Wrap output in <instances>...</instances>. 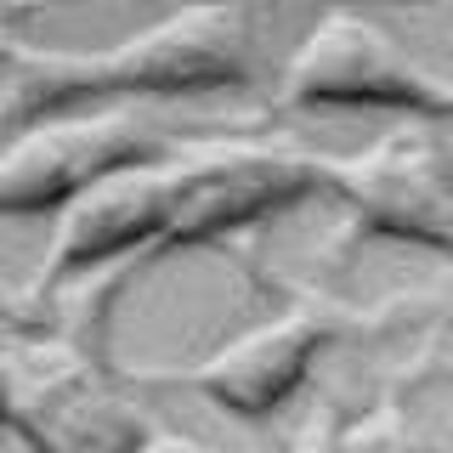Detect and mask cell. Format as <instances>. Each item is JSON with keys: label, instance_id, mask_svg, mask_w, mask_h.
<instances>
[{"label": "cell", "instance_id": "cell-1", "mask_svg": "<svg viewBox=\"0 0 453 453\" xmlns=\"http://www.w3.org/2000/svg\"><path fill=\"white\" fill-rule=\"evenodd\" d=\"M255 23L244 0L165 12L159 23L113 40L103 51H40L6 46V131L18 136L57 113H85L113 96H193L238 91L255 74Z\"/></svg>", "mask_w": 453, "mask_h": 453}, {"label": "cell", "instance_id": "cell-2", "mask_svg": "<svg viewBox=\"0 0 453 453\" xmlns=\"http://www.w3.org/2000/svg\"><path fill=\"white\" fill-rule=\"evenodd\" d=\"M6 425L28 453H136L153 436L96 346L6 329Z\"/></svg>", "mask_w": 453, "mask_h": 453}, {"label": "cell", "instance_id": "cell-3", "mask_svg": "<svg viewBox=\"0 0 453 453\" xmlns=\"http://www.w3.org/2000/svg\"><path fill=\"white\" fill-rule=\"evenodd\" d=\"M278 108H391L453 125V80L419 68L374 18L329 12L283 63Z\"/></svg>", "mask_w": 453, "mask_h": 453}, {"label": "cell", "instance_id": "cell-4", "mask_svg": "<svg viewBox=\"0 0 453 453\" xmlns=\"http://www.w3.org/2000/svg\"><path fill=\"white\" fill-rule=\"evenodd\" d=\"M176 188H181V159L170 153V159L119 170V176L96 181L91 193H80L68 210H57L51 244L40 255V273L28 283V295L46 301L63 283L96 278L103 266H119L113 283H103V301H108L165 238L170 210H176Z\"/></svg>", "mask_w": 453, "mask_h": 453}, {"label": "cell", "instance_id": "cell-5", "mask_svg": "<svg viewBox=\"0 0 453 453\" xmlns=\"http://www.w3.org/2000/svg\"><path fill=\"white\" fill-rule=\"evenodd\" d=\"M323 188H329V159H311V153L255 148V142L193 148V153H181V188H176L170 226L142 266L165 261L176 250L216 244V238L278 216V210L301 204V198L323 193Z\"/></svg>", "mask_w": 453, "mask_h": 453}, {"label": "cell", "instance_id": "cell-6", "mask_svg": "<svg viewBox=\"0 0 453 453\" xmlns=\"http://www.w3.org/2000/svg\"><path fill=\"white\" fill-rule=\"evenodd\" d=\"M170 159L148 119L125 108H85L40 119L6 142L0 159V210L6 216H40V210H68L80 193L119 170Z\"/></svg>", "mask_w": 453, "mask_h": 453}, {"label": "cell", "instance_id": "cell-7", "mask_svg": "<svg viewBox=\"0 0 453 453\" xmlns=\"http://www.w3.org/2000/svg\"><path fill=\"white\" fill-rule=\"evenodd\" d=\"M329 193L363 233L403 238L453 261V159L431 131L403 125L351 159H329Z\"/></svg>", "mask_w": 453, "mask_h": 453}, {"label": "cell", "instance_id": "cell-8", "mask_svg": "<svg viewBox=\"0 0 453 453\" xmlns=\"http://www.w3.org/2000/svg\"><path fill=\"white\" fill-rule=\"evenodd\" d=\"M334 329L340 323L323 306H289V311H278V318L244 329L238 340L216 346L210 357L176 368V374H159V380L198 391L204 403H216L238 419H266L306 386L311 363L323 357V346L334 340Z\"/></svg>", "mask_w": 453, "mask_h": 453}, {"label": "cell", "instance_id": "cell-9", "mask_svg": "<svg viewBox=\"0 0 453 453\" xmlns=\"http://www.w3.org/2000/svg\"><path fill=\"white\" fill-rule=\"evenodd\" d=\"M340 448L346 453H442L408 414H396L391 403H380L368 414H357L351 425H340Z\"/></svg>", "mask_w": 453, "mask_h": 453}, {"label": "cell", "instance_id": "cell-10", "mask_svg": "<svg viewBox=\"0 0 453 453\" xmlns=\"http://www.w3.org/2000/svg\"><path fill=\"white\" fill-rule=\"evenodd\" d=\"M289 453H346V448H340V425H334L329 414H318L301 436H295Z\"/></svg>", "mask_w": 453, "mask_h": 453}, {"label": "cell", "instance_id": "cell-11", "mask_svg": "<svg viewBox=\"0 0 453 453\" xmlns=\"http://www.w3.org/2000/svg\"><path fill=\"white\" fill-rule=\"evenodd\" d=\"M136 453H210L204 442H188V436H170V431H153Z\"/></svg>", "mask_w": 453, "mask_h": 453}]
</instances>
